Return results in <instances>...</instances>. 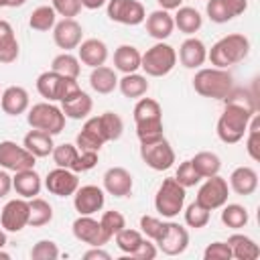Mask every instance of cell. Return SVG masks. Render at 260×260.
<instances>
[{"label":"cell","instance_id":"cell-1","mask_svg":"<svg viewBox=\"0 0 260 260\" xmlns=\"http://www.w3.org/2000/svg\"><path fill=\"white\" fill-rule=\"evenodd\" d=\"M223 102H225V106L217 118V128H215L217 138L225 144H236L244 138L248 124H250V118L254 116L256 110H254L252 100L248 95H244V100H240L234 95V91Z\"/></svg>","mask_w":260,"mask_h":260},{"label":"cell","instance_id":"cell-2","mask_svg":"<svg viewBox=\"0 0 260 260\" xmlns=\"http://www.w3.org/2000/svg\"><path fill=\"white\" fill-rule=\"evenodd\" d=\"M248 53H250V39L242 32H232L217 39L211 45V49L207 51V59L211 61L213 67L228 69L230 65L244 61Z\"/></svg>","mask_w":260,"mask_h":260},{"label":"cell","instance_id":"cell-3","mask_svg":"<svg viewBox=\"0 0 260 260\" xmlns=\"http://www.w3.org/2000/svg\"><path fill=\"white\" fill-rule=\"evenodd\" d=\"M136 136L140 142H152L162 136V108L152 98H138L134 106Z\"/></svg>","mask_w":260,"mask_h":260},{"label":"cell","instance_id":"cell-4","mask_svg":"<svg viewBox=\"0 0 260 260\" xmlns=\"http://www.w3.org/2000/svg\"><path fill=\"white\" fill-rule=\"evenodd\" d=\"M193 89L201 98L209 100H225L234 91V77L228 69L219 67H199L193 75Z\"/></svg>","mask_w":260,"mask_h":260},{"label":"cell","instance_id":"cell-5","mask_svg":"<svg viewBox=\"0 0 260 260\" xmlns=\"http://www.w3.org/2000/svg\"><path fill=\"white\" fill-rule=\"evenodd\" d=\"M26 122L35 130H43L49 134H61L65 128V114L53 102H39L26 110Z\"/></svg>","mask_w":260,"mask_h":260},{"label":"cell","instance_id":"cell-6","mask_svg":"<svg viewBox=\"0 0 260 260\" xmlns=\"http://www.w3.org/2000/svg\"><path fill=\"white\" fill-rule=\"evenodd\" d=\"M175 65H177V51L162 41L146 49V53H142L140 59V69L148 77H165L175 69Z\"/></svg>","mask_w":260,"mask_h":260},{"label":"cell","instance_id":"cell-7","mask_svg":"<svg viewBox=\"0 0 260 260\" xmlns=\"http://www.w3.org/2000/svg\"><path fill=\"white\" fill-rule=\"evenodd\" d=\"M185 197H187L185 187L179 185L175 177L162 179V183H160V187L156 189V195H154V207L162 217L173 219L183 211Z\"/></svg>","mask_w":260,"mask_h":260},{"label":"cell","instance_id":"cell-8","mask_svg":"<svg viewBox=\"0 0 260 260\" xmlns=\"http://www.w3.org/2000/svg\"><path fill=\"white\" fill-rule=\"evenodd\" d=\"M140 158L152 171H169L175 165V150L171 142L160 136L152 142H140Z\"/></svg>","mask_w":260,"mask_h":260},{"label":"cell","instance_id":"cell-9","mask_svg":"<svg viewBox=\"0 0 260 260\" xmlns=\"http://www.w3.org/2000/svg\"><path fill=\"white\" fill-rule=\"evenodd\" d=\"M106 12L112 22L126 26H138L146 18V10L138 0H108Z\"/></svg>","mask_w":260,"mask_h":260},{"label":"cell","instance_id":"cell-10","mask_svg":"<svg viewBox=\"0 0 260 260\" xmlns=\"http://www.w3.org/2000/svg\"><path fill=\"white\" fill-rule=\"evenodd\" d=\"M37 156L30 154L22 144H16L14 140H2L0 142V169H6L8 173H18L24 169H35Z\"/></svg>","mask_w":260,"mask_h":260},{"label":"cell","instance_id":"cell-11","mask_svg":"<svg viewBox=\"0 0 260 260\" xmlns=\"http://www.w3.org/2000/svg\"><path fill=\"white\" fill-rule=\"evenodd\" d=\"M228 195H230L228 181L219 175H213V177H207L203 181V185L197 191L195 201L201 203L203 207H207L209 211H213V209H219L221 205L228 203Z\"/></svg>","mask_w":260,"mask_h":260},{"label":"cell","instance_id":"cell-12","mask_svg":"<svg viewBox=\"0 0 260 260\" xmlns=\"http://www.w3.org/2000/svg\"><path fill=\"white\" fill-rule=\"evenodd\" d=\"M154 244L158 246V250L162 254H167V256H179L189 246V232H187V228H183L177 221H165L162 234H160V238Z\"/></svg>","mask_w":260,"mask_h":260},{"label":"cell","instance_id":"cell-13","mask_svg":"<svg viewBox=\"0 0 260 260\" xmlns=\"http://www.w3.org/2000/svg\"><path fill=\"white\" fill-rule=\"evenodd\" d=\"M28 213H30L28 199L18 197V199L6 201V205L0 211V225H2V230L10 232V234L22 232L28 225Z\"/></svg>","mask_w":260,"mask_h":260},{"label":"cell","instance_id":"cell-14","mask_svg":"<svg viewBox=\"0 0 260 260\" xmlns=\"http://www.w3.org/2000/svg\"><path fill=\"white\" fill-rule=\"evenodd\" d=\"M106 203V191L98 185H79L73 193V207L79 215H93L102 211Z\"/></svg>","mask_w":260,"mask_h":260},{"label":"cell","instance_id":"cell-15","mask_svg":"<svg viewBox=\"0 0 260 260\" xmlns=\"http://www.w3.org/2000/svg\"><path fill=\"white\" fill-rule=\"evenodd\" d=\"M77 187H79V179L77 173H73L71 169L55 167L45 177V189L57 197H71L77 191Z\"/></svg>","mask_w":260,"mask_h":260},{"label":"cell","instance_id":"cell-16","mask_svg":"<svg viewBox=\"0 0 260 260\" xmlns=\"http://www.w3.org/2000/svg\"><path fill=\"white\" fill-rule=\"evenodd\" d=\"M71 230H73V236H75L79 242L87 244V246H104V244L110 242V238H108V236L104 234V230H102L100 219H95V217H91V215H79V217L73 221Z\"/></svg>","mask_w":260,"mask_h":260},{"label":"cell","instance_id":"cell-17","mask_svg":"<svg viewBox=\"0 0 260 260\" xmlns=\"http://www.w3.org/2000/svg\"><path fill=\"white\" fill-rule=\"evenodd\" d=\"M53 41L63 51H73L83 41V28L75 18H61L53 26Z\"/></svg>","mask_w":260,"mask_h":260},{"label":"cell","instance_id":"cell-18","mask_svg":"<svg viewBox=\"0 0 260 260\" xmlns=\"http://www.w3.org/2000/svg\"><path fill=\"white\" fill-rule=\"evenodd\" d=\"M248 8V0H207L205 12L211 22L223 24L240 14H244Z\"/></svg>","mask_w":260,"mask_h":260},{"label":"cell","instance_id":"cell-19","mask_svg":"<svg viewBox=\"0 0 260 260\" xmlns=\"http://www.w3.org/2000/svg\"><path fill=\"white\" fill-rule=\"evenodd\" d=\"M106 134L102 130V124H100V116H93V118H87L85 124L81 126L79 134L75 136V146L79 150H93V152H100V148L106 144Z\"/></svg>","mask_w":260,"mask_h":260},{"label":"cell","instance_id":"cell-20","mask_svg":"<svg viewBox=\"0 0 260 260\" xmlns=\"http://www.w3.org/2000/svg\"><path fill=\"white\" fill-rule=\"evenodd\" d=\"M134 179L124 167H110L104 173V191L114 197H128L132 193Z\"/></svg>","mask_w":260,"mask_h":260},{"label":"cell","instance_id":"cell-21","mask_svg":"<svg viewBox=\"0 0 260 260\" xmlns=\"http://www.w3.org/2000/svg\"><path fill=\"white\" fill-rule=\"evenodd\" d=\"M177 59L181 61L183 67L187 69H199L205 61H207V47L201 39L197 37H187L181 47H179V55Z\"/></svg>","mask_w":260,"mask_h":260},{"label":"cell","instance_id":"cell-22","mask_svg":"<svg viewBox=\"0 0 260 260\" xmlns=\"http://www.w3.org/2000/svg\"><path fill=\"white\" fill-rule=\"evenodd\" d=\"M0 108L6 116H20L30 108L28 91L20 85H10L0 95Z\"/></svg>","mask_w":260,"mask_h":260},{"label":"cell","instance_id":"cell-23","mask_svg":"<svg viewBox=\"0 0 260 260\" xmlns=\"http://www.w3.org/2000/svg\"><path fill=\"white\" fill-rule=\"evenodd\" d=\"M77 59L87 67H100L108 61V45L100 39H85L77 47Z\"/></svg>","mask_w":260,"mask_h":260},{"label":"cell","instance_id":"cell-24","mask_svg":"<svg viewBox=\"0 0 260 260\" xmlns=\"http://www.w3.org/2000/svg\"><path fill=\"white\" fill-rule=\"evenodd\" d=\"M144 24H146V32L156 39V41H165L173 35L175 30V22H173V14L169 10H152L146 18H144Z\"/></svg>","mask_w":260,"mask_h":260},{"label":"cell","instance_id":"cell-25","mask_svg":"<svg viewBox=\"0 0 260 260\" xmlns=\"http://www.w3.org/2000/svg\"><path fill=\"white\" fill-rule=\"evenodd\" d=\"M228 185L236 195L248 197L258 189V173L252 167H236L230 175Z\"/></svg>","mask_w":260,"mask_h":260},{"label":"cell","instance_id":"cell-26","mask_svg":"<svg viewBox=\"0 0 260 260\" xmlns=\"http://www.w3.org/2000/svg\"><path fill=\"white\" fill-rule=\"evenodd\" d=\"M43 187V179L35 169H24L14 173L12 177V189L16 191V195L24 197V199H32L41 193Z\"/></svg>","mask_w":260,"mask_h":260},{"label":"cell","instance_id":"cell-27","mask_svg":"<svg viewBox=\"0 0 260 260\" xmlns=\"http://www.w3.org/2000/svg\"><path fill=\"white\" fill-rule=\"evenodd\" d=\"M65 79H67V77L55 73L53 69L43 71V73L37 77V91H39L47 102H59L61 95H63Z\"/></svg>","mask_w":260,"mask_h":260},{"label":"cell","instance_id":"cell-28","mask_svg":"<svg viewBox=\"0 0 260 260\" xmlns=\"http://www.w3.org/2000/svg\"><path fill=\"white\" fill-rule=\"evenodd\" d=\"M61 110H63L65 118L85 120L91 114V110H93V100L89 98V93H85L83 89H79L77 93H73L65 102H61Z\"/></svg>","mask_w":260,"mask_h":260},{"label":"cell","instance_id":"cell-29","mask_svg":"<svg viewBox=\"0 0 260 260\" xmlns=\"http://www.w3.org/2000/svg\"><path fill=\"white\" fill-rule=\"evenodd\" d=\"M20 47H18V39L14 35V28L8 20L0 18V63L2 65H10L18 59Z\"/></svg>","mask_w":260,"mask_h":260},{"label":"cell","instance_id":"cell-30","mask_svg":"<svg viewBox=\"0 0 260 260\" xmlns=\"http://www.w3.org/2000/svg\"><path fill=\"white\" fill-rule=\"evenodd\" d=\"M22 146H24L30 154H35L37 158H45V156H49V154L53 152V148H55L53 134L43 132V130H35V128H32L30 132L24 134Z\"/></svg>","mask_w":260,"mask_h":260},{"label":"cell","instance_id":"cell-31","mask_svg":"<svg viewBox=\"0 0 260 260\" xmlns=\"http://www.w3.org/2000/svg\"><path fill=\"white\" fill-rule=\"evenodd\" d=\"M142 53L134 45H120L114 51V69L120 73H136L140 69Z\"/></svg>","mask_w":260,"mask_h":260},{"label":"cell","instance_id":"cell-32","mask_svg":"<svg viewBox=\"0 0 260 260\" xmlns=\"http://www.w3.org/2000/svg\"><path fill=\"white\" fill-rule=\"evenodd\" d=\"M228 246L232 250V258L236 260H256L260 258V246L244 234H232L228 238Z\"/></svg>","mask_w":260,"mask_h":260},{"label":"cell","instance_id":"cell-33","mask_svg":"<svg viewBox=\"0 0 260 260\" xmlns=\"http://www.w3.org/2000/svg\"><path fill=\"white\" fill-rule=\"evenodd\" d=\"M173 22H175V28H179L181 32L193 37V35L201 28L203 16H201V12H199L197 8H193V6H179L177 12L173 14Z\"/></svg>","mask_w":260,"mask_h":260},{"label":"cell","instance_id":"cell-34","mask_svg":"<svg viewBox=\"0 0 260 260\" xmlns=\"http://www.w3.org/2000/svg\"><path fill=\"white\" fill-rule=\"evenodd\" d=\"M89 85H91L93 91H98V93H102V95L112 93V91L118 87L116 69H112V67H108V65L93 67L91 73H89Z\"/></svg>","mask_w":260,"mask_h":260},{"label":"cell","instance_id":"cell-35","mask_svg":"<svg viewBox=\"0 0 260 260\" xmlns=\"http://www.w3.org/2000/svg\"><path fill=\"white\" fill-rule=\"evenodd\" d=\"M118 87H120L124 98L138 100V98L146 95L148 79H146V75H140V73H124V77L118 79Z\"/></svg>","mask_w":260,"mask_h":260},{"label":"cell","instance_id":"cell-36","mask_svg":"<svg viewBox=\"0 0 260 260\" xmlns=\"http://www.w3.org/2000/svg\"><path fill=\"white\" fill-rule=\"evenodd\" d=\"M195 171L199 173L201 179H207V177H213V175H219V169H221V158L211 152V150H201L197 152L193 158H191Z\"/></svg>","mask_w":260,"mask_h":260},{"label":"cell","instance_id":"cell-37","mask_svg":"<svg viewBox=\"0 0 260 260\" xmlns=\"http://www.w3.org/2000/svg\"><path fill=\"white\" fill-rule=\"evenodd\" d=\"M51 69H53L55 73L63 75V77L77 79V77H79V73H81V61H79L73 53L63 51V53H59V55L51 61Z\"/></svg>","mask_w":260,"mask_h":260},{"label":"cell","instance_id":"cell-38","mask_svg":"<svg viewBox=\"0 0 260 260\" xmlns=\"http://www.w3.org/2000/svg\"><path fill=\"white\" fill-rule=\"evenodd\" d=\"M28 225L30 228H41L53 221V207L49 201L41 199V197H32L28 199Z\"/></svg>","mask_w":260,"mask_h":260},{"label":"cell","instance_id":"cell-39","mask_svg":"<svg viewBox=\"0 0 260 260\" xmlns=\"http://www.w3.org/2000/svg\"><path fill=\"white\" fill-rule=\"evenodd\" d=\"M250 221L248 209L240 203H225L221 205V223L230 230H242Z\"/></svg>","mask_w":260,"mask_h":260},{"label":"cell","instance_id":"cell-40","mask_svg":"<svg viewBox=\"0 0 260 260\" xmlns=\"http://www.w3.org/2000/svg\"><path fill=\"white\" fill-rule=\"evenodd\" d=\"M55 22H57V12L53 10V6H47V4L37 6L28 16V26L32 30H39V32L53 30Z\"/></svg>","mask_w":260,"mask_h":260},{"label":"cell","instance_id":"cell-41","mask_svg":"<svg viewBox=\"0 0 260 260\" xmlns=\"http://www.w3.org/2000/svg\"><path fill=\"white\" fill-rule=\"evenodd\" d=\"M114 240H116V246H118V250L122 252V254H126V256H130L140 244H142V240H144V236H142V232H138V230H130V228H122L116 236H114Z\"/></svg>","mask_w":260,"mask_h":260},{"label":"cell","instance_id":"cell-42","mask_svg":"<svg viewBox=\"0 0 260 260\" xmlns=\"http://www.w3.org/2000/svg\"><path fill=\"white\" fill-rule=\"evenodd\" d=\"M100 124H102V130H104L108 142L118 140L122 136V132H124V122H122V118L116 112H104V114H100Z\"/></svg>","mask_w":260,"mask_h":260},{"label":"cell","instance_id":"cell-43","mask_svg":"<svg viewBox=\"0 0 260 260\" xmlns=\"http://www.w3.org/2000/svg\"><path fill=\"white\" fill-rule=\"evenodd\" d=\"M248 138H246V150L250 154L252 160H260V116L254 112V116L250 118L248 130H246Z\"/></svg>","mask_w":260,"mask_h":260},{"label":"cell","instance_id":"cell-44","mask_svg":"<svg viewBox=\"0 0 260 260\" xmlns=\"http://www.w3.org/2000/svg\"><path fill=\"white\" fill-rule=\"evenodd\" d=\"M209 217H211V211L207 207H203L201 203H197V201L189 203L187 209H185V223L189 228L201 230V228H205L209 223Z\"/></svg>","mask_w":260,"mask_h":260},{"label":"cell","instance_id":"cell-45","mask_svg":"<svg viewBox=\"0 0 260 260\" xmlns=\"http://www.w3.org/2000/svg\"><path fill=\"white\" fill-rule=\"evenodd\" d=\"M79 154V148L75 144H69V142H63V144H55L51 156H53V162L57 167H63V169H71V165L75 162Z\"/></svg>","mask_w":260,"mask_h":260},{"label":"cell","instance_id":"cell-46","mask_svg":"<svg viewBox=\"0 0 260 260\" xmlns=\"http://www.w3.org/2000/svg\"><path fill=\"white\" fill-rule=\"evenodd\" d=\"M100 223H102V230H104V234L112 240L122 228H126V217L120 213V211H116V209H110V211H104L102 213V217H100Z\"/></svg>","mask_w":260,"mask_h":260},{"label":"cell","instance_id":"cell-47","mask_svg":"<svg viewBox=\"0 0 260 260\" xmlns=\"http://www.w3.org/2000/svg\"><path fill=\"white\" fill-rule=\"evenodd\" d=\"M175 179H177V183L183 185L185 189L195 187V185L201 181V177H199V173L195 171L191 158H189V160H183V162L179 165V169H177V173H175Z\"/></svg>","mask_w":260,"mask_h":260},{"label":"cell","instance_id":"cell-48","mask_svg":"<svg viewBox=\"0 0 260 260\" xmlns=\"http://www.w3.org/2000/svg\"><path fill=\"white\" fill-rule=\"evenodd\" d=\"M30 258L32 260H57L59 258V248L53 240H39L30 248Z\"/></svg>","mask_w":260,"mask_h":260},{"label":"cell","instance_id":"cell-49","mask_svg":"<svg viewBox=\"0 0 260 260\" xmlns=\"http://www.w3.org/2000/svg\"><path fill=\"white\" fill-rule=\"evenodd\" d=\"M162 228H165V221H160V219L154 217V215H142V217H140V232H142L144 238H148V240H152V242H156V240L160 238Z\"/></svg>","mask_w":260,"mask_h":260},{"label":"cell","instance_id":"cell-50","mask_svg":"<svg viewBox=\"0 0 260 260\" xmlns=\"http://www.w3.org/2000/svg\"><path fill=\"white\" fill-rule=\"evenodd\" d=\"M53 10L63 18H75L81 12V0H53Z\"/></svg>","mask_w":260,"mask_h":260},{"label":"cell","instance_id":"cell-51","mask_svg":"<svg viewBox=\"0 0 260 260\" xmlns=\"http://www.w3.org/2000/svg\"><path fill=\"white\" fill-rule=\"evenodd\" d=\"M203 258L205 260H232V250L228 242H211L203 250Z\"/></svg>","mask_w":260,"mask_h":260},{"label":"cell","instance_id":"cell-52","mask_svg":"<svg viewBox=\"0 0 260 260\" xmlns=\"http://www.w3.org/2000/svg\"><path fill=\"white\" fill-rule=\"evenodd\" d=\"M95 165H98V152H93V150H79L75 162L71 165V171L73 173H85V171H91Z\"/></svg>","mask_w":260,"mask_h":260},{"label":"cell","instance_id":"cell-53","mask_svg":"<svg viewBox=\"0 0 260 260\" xmlns=\"http://www.w3.org/2000/svg\"><path fill=\"white\" fill-rule=\"evenodd\" d=\"M156 246H154V242L152 240H148V238H144L142 240V244L130 254V256H126V258H134V260H152V258H156Z\"/></svg>","mask_w":260,"mask_h":260},{"label":"cell","instance_id":"cell-54","mask_svg":"<svg viewBox=\"0 0 260 260\" xmlns=\"http://www.w3.org/2000/svg\"><path fill=\"white\" fill-rule=\"evenodd\" d=\"M110 252H106L102 246H91L85 254H83V260H110Z\"/></svg>","mask_w":260,"mask_h":260},{"label":"cell","instance_id":"cell-55","mask_svg":"<svg viewBox=\"0 0 260 260\" xmlns=\"http://www.w3.org/2000/svg\"><path fill=\"white\" fill-rule=\"evenodd\" d=\"M12 191V177L6 169H0V199H4Z\"/></svg>","mask_w":260,"mask_h":260},{"label":"cell","instance_id":"cell-56","mask_svg":"<svg viewBox=\"0 0 260 260\" xmlns=\"http://www.w3.org/2000/svg\"><path fill=\"white\" fill-rule=\"evenodd\" d=\"M158 2V6L162 8V10H177L179 6H183V0H156Z\"/></svg>","mask_w":260,"mask_h":260},{"label":"cell","instance_id":"cell-57","mask_svg":"<svg viewBox=\"0 0 260 260\" xmlns=\"http://www.w3.org/2000/svg\"><path fill=\"white\" fill-rule=\"evenodd\" d=\"M106 2H108V0H81V6L87 8V10H98V8H102Z\"/></svg>","mask_w":260,"mask_h":260},{"label":"cell","instance_id":"cell-58","mask_svg":"<svg viewBox=\"0 0 260 260\" xmlns=\"http://www.w3.org/2000/svg\"><path fill=\"white\" fill-rule=\"evenodd\" d=\"M26 0H2V8H18L22 6Z\"/></svg>","mask_w":260,"mask_h":260},{"label":"cell","instance_id":"cell-59","mask_svg":"<svg viewBox=\"0 0 260 260\" xmlns=\"http://www.w3.org/2000/svg\"><path fill=\"white\" fill-rule=\"evenodd\" d=\"M4 246H6V232L0 228V250H2Z\"/></svg>","mask_w":260,"mask_h":260},{"label":"cell","instance_id":"cell-60","mask_svg":"<svg viewBox=\"0 0 260 260\" xmlns=\"http://www.w3.org/2000/svg\"><path fill=\"white\" fill-rule=\"evenodd\" d=\"M0 258H2V260H10V254H6V252L0 250Z\"/></svg>","mask_w":260,"mask_h":260},{"label":"cell","instance_id":"cell-61","mask_svg":"<svg viewBox=\"0 0 260 260\" xmlns=\"http://www.w3.org/2000/svg\"><path fill=\"white\" fill-rule=\"evenodd\" d=\"M0 8H2V0H0Z\"/></svg>","mask_w":260,"mask_h":260},{"label":"cell","instance_id":"cell-62","mask_svg":"<svg viewBox=\"0 0 260 260\" xmlns=\"http://www.w3.org/2000/svg\"><path fill=\"white\" fill-rule=\"evenodd\" d=\"M0 95H2V91H0Z\"/></svg>","mask_w":260,"mask_h":260}]
</instances>
